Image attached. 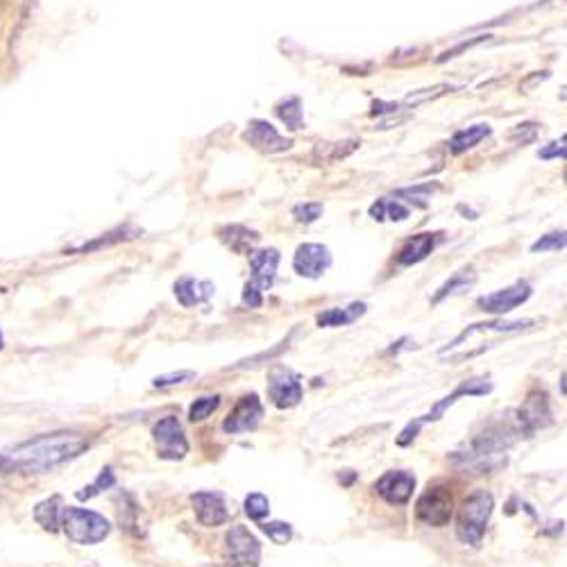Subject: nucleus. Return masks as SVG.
I'll list each match as a JSON object with an SVG mask.
<instances>
[{
    "label": "nucleus",
    "mask_w": 567,
    "mask_h": 567,
    "mask_svg": "<svg viewBox=\"0 0 567 567\" xmlns=\"http://www.w3.org/2000/svg\"><path fill=\"white\" fill-rule=\"evenodd\" d=\"M91 447V440L78 431H57V434L35 436L5 450L7 468L25 475H46L59 465L78 459Z\"/></svg>",
    "instance_id": "nucleus-1"
},
{
    "label": "nucleus",
    "mask_w": 567,
    "mask_h": 567,
    "mask_svg": "<svg viewBox=\"0 0 567 567\" xmlns=\"http://www.w3.org/2000/svg\"><path fill=\"white\" fill-rule=\"evenodd\" d=\"M518 431L509 429L504 425H490L484 434H479L472 440L470 447L465 452H456L452 459L454 463H459L465 470H475V472H486L495 470L499 465H504L506 452L513 445Z\"/></svg>",
    "instance_id": "nucleus-2"
},
{
    "label": "nucleus",
    "mask_w": 567,
    "mask_h": 567,
    "mask_svg": "<svg viewBox=\"0 0 567 567\" xmlns=\"http://www.w3.org/2000/svg\"><path fill=\"white\" fill-rule=\"evenodd\" d=\"M495 509V499L486 490H477V493L468 495L461 502L459 518H456V536L463 545L481 547L490 522V515Z\"/></svg>",
    "instance_id": "nucleus-3"
},
{
    "label": "nucleus",
    "mask_w": 567,
    "mask_h": 567,
    "mask_svg": "<svg viewBox=\"0 0 567 567\" xmlns=\"http://www.w3.org/2000/svg\"><path fill=\"white\" fill-rule=\"evenodd\" d=\"M59 527H62L71 543L82 547L103 543L109 531H112V524H109L105 515L89 509H78V506H64Z\"/></svg>",
    "instance_id": "nucleus-4"
},
{
    "label": "nucleus",
    "mask_w": 567,
    "mask_h": 567,
    "mask_svg": "<svg viewBox=\"0 0 567 567\" xmlns=\"http://www.w3.org/2000/svg\"><path fill=\"white\" fill-rule=\"evenodd\" d=\"M279 266V250L264 248L250 252L252 277L243 289V304L248 309H259L264 304V293L273 286Z\"/></svg>",
    "instance_id": "nucleus-5"
},
{
    "label": "nucleus",
    "mask_w": 567,
    "mask_h": 567,
    "mask_svg": "<svg viewBox=\"0 0 567 567\" xmlns=\"http://www.w3.org/2000/svg\"><path fill=\"white\" fill-rule=\"evenodd\" d=\"M490 391H493V384H488L486 379H470V382H463L452 395H447L440 402H436V406L427 413V416H422L418 420L409 422V425H406V429L400 434V438H397V445L406 447L409 443H413L422 425H427V422H436V420L443 418V413L450 409V406H454L456 402H459L461 397H479V395H488Z\"/></svg>",
    "instance_id": "nucleus-6"
},
{
    "label": "nucleus",
    "mask_w": 567,
    "mask_h": 567,
    "mask_svg": "<svg viewBox=\"0 0 567 567\" xmlns=\"http://www.w3.org/2000/svg\"><path fill=\"white\" fill-rule=\"evenodd\" d=\"M416 515L427 527H445L454 515V497L450 488L434 486L427 493H422L416 504Z\"/></svg>",
    "instance_id": "nucleus-7"
},
{
    "label": "nucleus",
    "mask_w": 567,
    "mask_h": 567,
    "mask_svg": "<svg viewBox=\"0 0 567 567\" xmlns=\"http://www.w3.org/2000/svg\"><path fill=\"white\" fill-rule=\"evenodd\" d=\"M225 558L234 567H259L261 543L255 533L241 524H234L225 536Z\"/></svg>",
    "instance_id": "nucleus-8"
},
{
    "label": "nucleus",
    "mask_w": 567,
    "mask_h": 567,
    "mask_svg": "<svg viewBox=\"0 0 567 567\" xmlns=\"http://www.w3.org/2000/svg\"><path fill=\"white\" fill-rule=\"evenodd\" d=\"M152 438L157 443L159 459L164 461H182L189 454V440L184 436L180 420L175 416H166L152 427Z\"/></svg>",
    "instance_id": "nucleus-9"
},
{
    "label": "nucleus",
    "mask_w": 567,
    "mask_h": 567,
    "mask_svg": "<svg viewBox=\"0 0 567 567\" xmlns=\"http://www.w3.org/2000/svg\"><path fill=\"white\" fill-rule=\"evenodd\" d=\"M261 418H264V404H261L259 397L255 393L243 395L241 400L234 404V409L227 413L223 431L232 436L248 434V431H255L259 427Z\"/></svg>",
    "instance_id": "nucleus-10"
},
{
    "label": "nucleus",
    "mask_w": 567,
    "mask_h": 567,
    "mask_svg": "<svg viewBox=\"0 0 567 567\" xmlns=\"http://www.w3.org/2000/svg\"><path fill=\"white\" fill-rule=\"evenodd\" d=\"M268 397L277 409H293L302 400L300 377L284 366H275L268 379Z\"/></svg>",
    "instance_id": "nucleus-11"
},
{
    "label": "nucleus",
    "mask_w": 567,
    "mask_h": 567,
    "mask_svg": "<svg viewBox=\"0 0 567 567\" xmlns=\"http://www.w3.org/2000/svg\"><path fill=\"white\" fill-rule=\"evenodd\" d=\"M329 266H332V252L323 243H304L293 255V270L300 277L320 279Z\"/></svg>",
    "instance_id": "nucleus-12"
},
{
    "label": "nucleus",
    "mask_w": 567,
    "mask_h": 567,
    "mask_svg": "<svg viewBox=\"0 0 567 567\" xmlns=\"http://www.w3.org/2000/svg\"><path fill=\"white\" fill-rule=\"evenodd\" d=\"M518 425L520 434L533 436L536 431L552 425V411H549L547 395L540 391H533L518 411Z\"/></svg>",
    "instance_id": "nucleus-13"
},
{
    "label": "nucleus",
    "mask_w": 567,
    "mask_h": 567,
    "mask_svg": "<svg viewBox=\"0 0 567 567\" xmlns=\"http://www.w3.org/2000/svg\"><path fill=\"white\" fill-rule=\"evenodd\" d=\"M533 289L527 282H518L509 286V289L495 291L484 298L477 300V307L486 313H493V316H504V313H511L513 309H518L520 304L527 302L531 298Z\"/></svg>",
    "instance_id": "nucleus-14"
},
{
    "label": "nucleus",
    "mask_w": 567,
    "mask_h": 567,
    "mask_svg": "<svg viewBox=\"0 0 567 567\" xmlns=\"http://www.w3.org/2000/svg\"><path fill=\"white\" fill-rule=\"evenodd\" d=\"M243 139L255 150L266 152V155H277V152H286L293 146V139L282 137L277 128H273L268 121H261V118L250 121L248 130L243 132Z\"/></svg>",
    "instance_id": "nucleus-15"
},
{
    "label": "nucleus",
    "mask_w": 567,
    "mask_h": 567,
    "mask_svg": "<svg viewBox=\"0 0 567 567\" xmlns=\"http://www.w3.org/2000/svg\"><path fill=\"white\" fill-rule=\"evenodd\" d=\"M377 495L393 506H404L416 490V475L406 470H391L375 484Z\"/></svg>",
    "instance_id": "nucleus-16"
},
{
    "label": "nucleus",
    "mask_w": 567,
    "mask_h": 567,
    "mask_svg": "<svg viewBox=\"0 0 567 567\" xmlns=\"http://www.w3.org/2000/svg\"><path fill=\"white\" fill-rule=\"evenodd\" d=\"M191 504L202 527H220V524L230 520V509H227L225 497L220 493L200 490V493L191 495Z\"/></svg>",
    "instance_id": "nucleus-17"
},
{
    "label": "nucleus",
    "mask_w": 567,
    "mask_h": 567,
    "mask_svg": "<svg viewBox=\"0 0 567 567\" xmlns=\"http://www.w3.org/2000/svg\"><path fill=\"white\" fill-rule=\"evenodd\" d=\"M440 241L438 232H425L413 236V239L406 241L400 252H397V264L400 266H416L420 261H425L431 252L436 250V245Z\"/></svg>",
    "instance_id": "nucleus-18"
},
{
    "label": "nucleus",
    "mask_w": 567,
    "mask_h": 567,
    "mask_svg": "<svg viewBox=\"0 0 567 567\" xmlns=\"http://www.w3.org/2000/svg\"><path fill=\"white\" fill-rule=\"evenodd\" d=\"M536 325V320H513V323H509V320H493V323H479V325H472L468 329H463V332L454 338V341L447 345V348L440 350V354H445L447 350H454V348H459V345L463 341H468L470 336H475V334H481V332H499V334H511V332H522V329H529Z\"/></svg>",
    "instance_id": "nucleus-19"
},
{
    "label": "nucleus",
    "mask_w": 567,
    "mask_h": 567,
    "mask_svg": "<svg viewBox=\"0 0 567 567\" xmlns=\"http://www.w3.org/2000/svg\"><path fill=\"white\" fill-rule=\"evenodd\" d=\"M216 286L207 282V279H196V277H182L175 284V298L182 307H196V304L207 302L214 295Z\"/></svg>",
    "instance_id": "nucleus-20"
},
{
    "label": "nucleus",
    "mask_w": 567,
    "mask_h": 567,
    "mask_svg": "<svg viewBox=\"0 0 567 567\" xmlns=\"http://www.w3.org/2000/svg\"><path fill=\"white\" fill-rule=\"evenodd\" d=\"M218 239L236 255H250L259 241V232L250 230L245 225H223L218 230Z\"/></svg>",
    "instance_id": "nucleus-21"
},
{
    "label": "nucleus",
    "mask_w": 567,
    "mask_h": 567,
    "mask_svg": "<svg viewBox=\"0 0 567 567\" xmlns=\"http://www.w3.org/2000/svg\"><path fill=\"white\" fill-rule=\"evenodd\" d=\"M359 146H361L359 139L318 143V146L313 148V159L320 164H334V162H341V159L345 157H350L354 150H359Z\"/></svg>",
    "instance_id": "nucleus-22"
},
{
    "label": "nucleus",
    "mask_w": 567,
    "mask_h": 567,
    "mask_svg": "<svg viewBox=\"0 0 567 567\" xmlns=\"http://www.w3.org/2000/svg\"><path fill=\"white\" fill-rule=\"evenodd\" d=\"M366 302H352L350 307H334L323 313H318V325L320 327H345L357 323V320L366 313Z\"/></svg>",
    "instance_id": "nucleus-23"
},
{
    "label": "nucleus",
    "mask_w": 567,
    "mask_h": 567,
    "mask_svg": "<svg viewBox=\"0 0 567 567\" xmlns=\"http://www.w3.org/2000/svg\"><path fill=\"white\" fill-rule=\"evenodd\" d=\"M490 125L488 123H477V125H470L468 130H461V132H456L454 137H452V143H450V150L454 152V155H463V152H468L472 150L475 146H479L481 141L488 139L490 137Z\"/></svg>",
    "instance_id": "nucleus-24"
},
{
    "label": "nucleus",
    "mask_w": 567,
    "mask_h": 567,
    "mask_svg": "<svg viewBox=\"0 0 567 567\" xmlns=\"http://www.w3.org/2000/svg\"><path fill=\"white\" fill-rule=\"evenodd\" d=\"M62 497L55 495V497H48L44 502H39L35 506V522L39 524L41 529H46L50 533L59 531V520H62Z\"/></svg>",
    "instance_id": "nucleus-25"
},
{
    "label": "nucleus",
    "mask_w": 567,
    "mask_h": 567,
    "mask_svg": "<svg viewBox=\"0 0 567 567\" xmlns=\"http://www.w3.org/2000/svg\"><path fill=\"white\" fill-rule=\"evenodd\" d=\"M118 522H121V529H125L128 533H134V536H141L139 527V515L141 509L130 493H121L118 495Z\"/></svg>",
    "instance_id": "nucleus-26"
},
{
    "label": "nucleus",
    "mask_w": 567,
    "mask_h": 567,
    "mask_svg": "<svg viewBox=\"0 0 567 567\" xmlns=\"http://www.w3.org/2000/svg\"><path fill=\"white\" fill-rule=\"evenodd\" d=\"M275 114L282 118V123L286 128L298 132L304 128V114H302V103L298 96H291V98H284L279 100L275 105Z\"/></svg>",
    "instance_id": "nucleus-27"
},
{
    "label": "nucleus",
    "mask_w": 567,
    "mask_h": 567,
    "mask_svg": "<svg viewBox=\"0 0 567 567\" xmlns=\"http://www.w3.org/2000/svg\"><path fill=\"white\" fill-rule=\"evenodd\" d=\"M409 207L402 205L400 200H388V198H382V200H377L375 205L370 207V216L375 218V220H393V223H402V220L409 218Z\"/></svg>",
    "instance_id": "nucleus-28"
},
{
    "label": "nucleus",
    "mask_w": 567,
    "mask_h": 567,
    "mask_svg": "<svg viewBox=\"0 0 567 567\" xmlns=\"http://www.w3.org/2000/svg\"><path fill=\"white\" fill-rule=\"evenodd\" d=\"M475 282H477V275L472 273V270H459V273H456L452 279H447V282L440 286L438 293L434 295V300H431V302L438 304V302H443L447 295H454L459 291H468Z\"/></svg>",
    "instance_id": "nucleus-29"
},
{
    "label": "nucleus",
    "mask_w": 567,
    "mask_h": 567,
    "mask_svg": "<svg viewBox=\"0 0 567 567\" xmlns=\"http://www.w3.org/2000/svg\"><path fill=\"white\" fill-rule=\"evenodd\" d=\"M139 232L137 230H132V227H118V230L114 232H109L105 234L103 239H96V241H91V243H84L80 245V248H73L71 250V255H75V252H93V250H100V248H107V245H114V243H121V241H128V239H134Z\"/></svg>",
    "instance_id": "nucleus-30"
},
{
    "label": "nucleus",
    "mask_w": 567,
    "mask_h": 567,
    "mask_svg": "<svg viewBox=\"0 0 567 567\" xmlns=\"http://www.w3.org/2000/svg\"><path fill=\"white\" fill-rule=\"evenodd\" d=\"M454 91L452 84H434V87H427V89H418L409 93V96L404 98V105L406 107H420V105H427L431 100H438L443 98L445 93Z\"/></svg>",
    "instance_id": "nucleus-31"
},
{
    "label": "nucleus",
    "mask_w": 567,
    "mask_h": 567,
    "mask_svg": "<svg viewBox=\"0 0 567 567\" xmlns=\"http://www.w3.org/2000/svg\"><path fill=\"white\" fill-rule=\"evenodd\" d=\"M114 486H116L114 470H112V468H105V470L98 475V479L93 481V484H89V486H84L82 490H78V493H75V497L82 499V502H84V499L98 497L100 493H103V490H109V488H114Z\"/></svg>",
    "instance_id": "nucleus-32"
},
{
    "label": "nucleus",
    "mask_w": 567,
    "mask_h": 567,
    "mask_svg": "<svg viewBox=\"0 0 567 567\" xmlns=\"http://www.w3.org/2000/svg\"><path fill=\"white\" fill-rule=\"evenodd\" d=\"M220 406V397L218 395H207V397H198L196 402L189 406V420L191 422H202L207 420L211 413H214Z\"/></svg>",
    "instance_id": "nucleus-33"
},
{
    "label": "nucleus",
    "mask_w": 567,
    "mask_h": 567,
    "mask_svg": "<svg viewBox=\"0 0 567 567\" xmlns=\"http://www.w3.org/2000/svg\"><path fill=\"white\" fill-rule=\"evenodd\" d=\"M243 506H245V515H248L250 520H257V522L264 520L266 515L270 513L268 497L261 495V493H250L248 497H245Z\"/></svg>",
    "instance_id": "nucleus-34"
},
{
    "label": "nucleus",
    "mask_w": 567,
    "mask_h": 567,
    "mask_svg": "<svg viewBox=\"0 0 567 567\" xmlns=\"http://www.w3.org/2000/svg\"><path fill=\"white\" fill-rule=\"evenodd\" d=\"M440 189L436 182H429V184H420V186H413V189H402L397 196L402 198H409V202H416L418 207H427V200H431V196Z\"/></svg>",
    "instance_id": "nucleus-35"
},
{
    "label": "nucleus",
    "mask_w": 567,
    "mask_h": 567,
    "mask_svg": "<svg viewBox=\"0 0 567 567\" xmlns=\"http://www.w3.org/2000/svg\"><path fill=\"white\" fill-rule=\"evenodd\" d=\"M261 529H264L266 536L273 540L275 545H286L293 538V527L286 522H268Z\"/></svg>",
    "instance_id": "nucleus-36"
},
{
    "label": "nucleus",
    "mask_w": 567,
    "mask_h": 567,
    "mask_svg": "<svg viewBox=\"0 0 567 567\" xmlns=\"http://www.w3.org/2000/svg\"><path fill=\"white\" fill-rule=\"evenodd\" d=\"M565 248V232H552L540 236V241L531 245V252H558Z\"/></svg>",
    "instance_id": "nucleus-37"
},
{
    "label": "nucleus",
    "mask_w": 567,
    "mask_h": 567,
    "mask_svg": "<svg viewBox=\"0 0 567 567\" xmlns=\"http://www.w3.org/2000/svg\"><path fill=\"white\" fill-rule=\"evenodd\" d=\"M320 216H323V205H320V202H304V205L293 207V218L298 220V223H316Z\"/></svg>",
    "instance_id": "nucleus-38"
},
{
    "label": "nucleus",
    "mask_w": 567,
    "mask_h": 567,
    "mask_svg": "<svg viewBox=\"0 0 567 567\" xmlns=\"http://www.w3.org/2000/svg\"><path fill=\"white\" fill-rule=\"evenodd\" d=\"M193 377H196V372H191V370L168 372V375L155 377V382H152V386H155V388H171V386L186 384V382H189V379H193Z\"/></svg>",
    "instance_id": "nucleus-39"
},
{
    "label": "nucleus",
    "mask_w": 567,
    "mask_h": 567,
    "mask_svg": "<svg viewBox=\"0 0 567 567\" xmlns=\"http://www.w3.org/2000/svg\"><path fill=\"white\" fill-rule=\"evenodd\" d=\"M427 53H429L427 46L397 50V53H393V57H391V64H404V62H411V59H422Z\"/></svg>",
    "instance_id": "nucleus-40"
},
{
    "label": "nucleus",
    "mask_w": 567,
    "mask_h": 567,
    "mask_svg": "<svg viewBox=\"0 0 567 567\" xmlns=\"http://www.w3.org/2000/svg\"><path fill=\"white\" fill-rule=\"evenodd\" d=\"M536 134H538V125L536 123H522L515 128L509 137L511 141H518V143H529L536 139Z\"/></svg>",
    "instance_id": "nucleus-41"
},
{
    "label": "nucleus",
    "mask_w": 567,
    "mask_h": 567,
    "mask_svg": "<svg viewBox=\"0 0 567 567\" xmlns=\"http://www.w3.org/2000/svg\"><path fill=\"white\" fill-rule=\"evenodd\" d=\"M488 37H475V39H470V41H461L459 46L452 48V50H447V53H443L438 57V62H447V59H454V57H459L461 53H465V50H470V48H475L479 46L481 41H486Z\"/></svg>",
    "instance_id": "nucleus-42"
},
{
    "label": "nucleus",
    "mask_w": 567,
    "mask_h": 567,
    "mask_svg": "<svg viewBox=\"0 0 567 567\" xmlns=\"http://www.w3.org/2000/svg\"><path fill=\"white\" fill-rule=\"evenodd\" d=\"M540 159H565V137H561V141H552L547 143V148H543L538 152Z\"/></svg>",
    "instance_id": "nucleus-43"
},
{
    "label": "nucleus",
    "mask_w": 567,
    "mask_h": 567,
    "mask_svg": "<svg viewBox=\"0 0 567 567\" xmlns=\"http://www.w3.org/2000/svg\"><path fill=\"white\" fill-rule=\"evenodd\" d=\"M388 112H400V105L397 103H384V100H375L370 109V116H382Z\"/></svg>",
    "instance_id": "nucleus-44"
},
{
    "label": "nucleus",
    "mask_w": 567,
    "mask_h": 567,
    "mask_svg": "<svg viewBox=\"0 0 567 567\" xmlns=\"http://www.w3.org/2000/svg\"><path fill=\"white\" fill-rule=\"evenodd\" d=\"M406 121H409V116H388V118H384V121L377 123L375 130H393V128H397V125H402Z\"/></svg>",
    "instance_id": "nucleus-45"
},
{
    "label": "nucleus",
    "mask_w": 567,
    "mask_h": 567,
    "mask_svg": "<svg viewBox=\"0 0 567 567\" xmlns=\"http://www.w3.org/2000/svg\"><path fill=\"white\" fill-rule=\"evenodd\" d=\"M543 75H529L527 80H524L522 84H520V89H524V91H529L531 87H536L538 82H545L547 78H549V71H540Z\"/></svg>",
    "instance_id": "nucleus-46"
},
{
    "label": "nucleus",
    "mask_w": 567,
    "mask_h": 567,
    "mask_svg": "<svg viewBox=\"0 0 567 567\" xmlns=\"http://www.w3.org/2000/svg\"><path fill=\"white\" fill-rule=\"evenodd\" d=\"M3 345H5V338H3V332H0V350H3Z\"/></svg>",
    "instance_id": "nucleus-47"
}]
</instances>
